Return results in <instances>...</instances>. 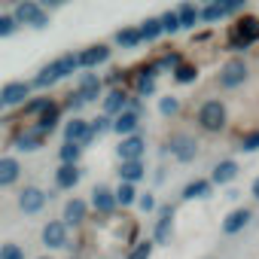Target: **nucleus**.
Here are the masks:
<instances>
[{"instance_id": "obj_31", "label": "nucleus", "mask_w": 259, "mask_h": 259, "mask_svg": "<svg viewBox=\"0 0 259 259\" xmlns=\"http://www.w3.org/2000/svg\"><path fill=\"white\" fill-rule=\"evenodd\" d=\"M79 156H82V150H79L76 144H64V147L58 150V159H61V165H76V162H79Z\"/></svg>"}, {"instance_id": "obj_3", "label": "nucleus", "mask_w": 259, "mask_h": 259, "mask_svg": "<svg viewBox=\"0 0 259 259\" xmlns=\"http://www.w3.org/2000/svg\"><path fill=\"white\" fill-rule=\"evenodd\" d=\"M13 19H16V25H31V28H46L49 25V16L43 13L40 4H34V0H22V4L13 10Z\"/></svg>"}, {"instance_id": "obj_10", "label": "nucleus", "mask_w": 259, "mask_h": 259, "mask_svg": "<svg viewBox=\"0 0 259 259\" xmlns=\"http://www.w3.org/2000/svg\"><path fill=\"white\" fill-rule=\"evenodd\" d=\"M28 92H31L28 82H7L4 92H0V104L4 107H19V104H25Z\"/></svg>"}, {"instance_id": "obj_37", "label": "nucleus", "mask_w": 259, "mask_h": 259, "mask_svg": "<svg viewBox=\"0 0 259 259\" xmlns=\"http://www.w3.org/2000/svg\"><path fill=\"white\" fill-rule=\"evenodd\" d=\"M159 110H162V113H165V116H174V113H177V110H180V101H177V98H171V95H168V98H162V101H159Z\"/></svg>"}, {"instance_id": "obj_4", "label": "nucleus", "mask_w": 259, "mask_h": 259, "mask_svg": "<svg viewBox=\"0 0 259 259\" xmlns=\"http://www.w3.org/2000/svg\"><path fill=\"white\" fill-rule=\"evenodd\" d=\"M92 141H95V135H92V125H89L85 119L73 116V119L64 125V144H76V147L82 150V147H89Z\"/></svg>"}, {"instance_id": "obj_17", "label": "nucleus", "mask_w": 259, "mask_h": 259, "mask_svg": "<svg viewBox=\"0 0 259 259\" xmlns=\"http://www.w3.org/2000/svg\"><path fill=\"white\" fill-rule=\"evenodd\" d=\"M61 76H64V73H61V64H58V61H52V64H46V67L34 76V82H31V85H37V89H49V85H55Z\"/></svg>"}, {"instance_id": "obj_16", "label": "nucleus", "mask_w": 259, "mask_h": 259, "mask_svg": "<svg viewBox=\"0 0 259 259\" xmlns=\"http://www.w3.org/2000/svg\"><path fill=\"white\" fill-rule=\"evenodd\" d=\"M159 213H162V220L156 223V241H159V244H168V241H171V232H174V207L165 204Z\"/></svg>"}, {"instance_id": "obj_23", "label": "nucleus", "mask_w": 259, "mask_h": 259, "mask_svg": "<svg viewBox=\"0 0 259 259\" xmlns=\"http://www.w3.org/2000/svg\"><path fill=\"white\" fill-rule=\"evenodd\" d=\"M147 171H144V162H122L119 165V177H122V183H138L141 177H144Z\"/></svg>"}, {"instance_id": "obj_29", "label": "nucleus", "mask_w": 259, "mask_h": 259, "mask_svg": "<svg viewBox=\"0 0 259 259\" xmlns=\"http://www.w3.org/2000/svg\"><path fill=\"white\" fill-rule=\"evenodd\" d=\"M138 34H141V40H159V37H162V25H159V19H147V22L138 28Z\"/></svg>"}, {"instance_id": "obj_6", "label": "nucleus", "mask_w": 259, "mask_h": 259, "mask_svg": "<svg viewBox=\"0 0 259 259\" xmlns=\"http://www.w3.org/2000/svg\"><path fill=\"white\" fill-rule=\"evenodd\" d=\"M168 150H171V156L177 162H192L198 156V141L189 138V135H174L171 144H168Z\"/></svg>"}, {"instance_id": "obj_39", "label": "nucleus", "mask_w": 259, "mask_h": 259, "mask_svg": "<svg viewBox=\"0 0 259 259\" xmlns=\"http://www.w3.org/2000/svg\"><path fill=\"white\" fill-rule=\"evenodd\" d=\"M16 19L13 16H0V37H10V34H16Z\"/></svg>"}, {"instance_id": "obj_21", "label": "nucleus", "mask_w": 259, "mask_h": 259, "mask_svg": "<svg viewBox=\"0 0 259 259\" xmlns=\"http://www.w3.org/2000/svg\"><path fill=\"white\" fill-rule=\"evenodd\" d=\"M101 95V79L95 76V73H82L79 76V98L89 104V101H95Z\"/></svg>"}, {"instance_id": "obj_40", "label": "nucleus", "mask_w": 259, "mask_h": 259, "mask_svg": "<svg viewBox=\"0 0 259 259\" xmlns=\"http://www.w3.org/2000/svg\"><path fill=\"white\" fill-rule=\"evenodd\" d=\"M58 64H61V73H64V76H70V73L76 70V55H61V58H58Z\"/></svg>"}, {"instance_id": "obj_46", "label": "nucleus", "mask_w": 259, "mask_h": 259, "mask_svg": "<svg viewBox=\"0 0 259 259\" xmlns=\"http://www.w3.org/2000/svg\"><path fill=\"white\" fill-rule=\"evenodd\" d=\"M0 110H4V104H0Z\"/></svg>"}, {"instance_id": "obj_25", "label": "nucleus", "mask_w": 259, "mask_h": 259, "mask_svg": "<svg viewBox=\"0 0 259 259\" xmlns=\"http://www.w3.org/2000/svg\"><path fill=\"white\" fill-rule=\"evenodd\" d=\"M174 13H177L180 28H195V22H198V7H195V4H183V7L174 10Z\"/></svg>"}, {"instance_id": "obj_2", "label": "nucleus", "mask_w": 259, "mask_h": 259, "mask_svg": "<svg viewBox=\"0 0 259 259\" xmlns=\"http://www.w3.org/2000/svg\"><path fill=\"white\" fill-rule=\"evenodd\" d=\"M198 125L204 132H223L226 128V107L220 101H204L198 107Z\"/></svg>"}, {"instance_id": "obj_22", "label": "nucleus", "mask_w": 259, "mask_h": 259, "mask_svg": "<svg viewBox=\"0 0 259 259\" xmlns=\"http://www.w3.org/2000/svg\"><path fill=\"white\" fill-rule=\"evenodd\" d=\"M128 110V98L122 95V92H110L107 98H104V116H119V113H125Z\"/></svg>"}, {"instance_id": "obj_15", "label": "nucleus", "mask_w": 259, "mask_h": 259, "mask_svg": "<svg viewBox=\"0 0 259 259\" xmlns=\"http://www.w3.org/2000/svg\"><path fill=\"white\" fill-rule=\"evenodd\" d=\"M85 213H89V204L82 201V198H70L67 204H64V226H79L82 220H85Z\"/></svg>"}, {"instance_id": "obj_30", "label": "nucleus", "mask_w": 259, "mask_h": 259, "mask_svg": "<svg viewBox=\"0 0 259 259\" xmlns=\"http://www.w3.org/2000/svg\"><path fill=\"white\" fill-rule=\"evenodd\" d=\"M207 192H210V180H192L183 189V198H204Z\"/></svg>"}, {"instance_id": "obj_43", "label": "nucleus", "mask_w": 259, "mask_h": 259, "mask_svg": "<svg viewBox=\"0 0 259 259\" xmlns=\"http://www.w3.org/2000/svg\"><path fill=\"white\" fill-rule=\"evenodd\" d=\"M67 104H70V107H73V110H79V107H82V104H85V101H82V98H79V92H73V95H70V101H67Z\"/></svg>"}, {"instance_id": "obj_19", "label": "nucleus", "mask_w": 259, "mask_h": 259, "mask_svg": "<svg viewBox=\"0 0 259 259\" xmlns=\"http://www.w3.org/2000/svg\"><path fill=\"white\" fill-rule=\"evenodd\" d=\"M79 177H82V171H79L76 165H61L58 174H55V186H58V189H73V186L79 183Z\"/></svg>"}, {"instance_id": "obj_13", "label": "nucleus", "mask_w": 259, "mask_h": 259, "mask_svg": "<svg viewBox=\"0 0 259 259\" xmlns=\"http://www.w3.org/2000/svg\"><path fill=\"white\" fill-rule=\"evenodd\" d=\"M235 177H238V162H235V159H223V162H217V165H213L210 183H217V186H226V183H232Z\"/></svg>"}, {"instance_id": "obj_20", "label": "nucleus", "mask_w": 259, "mask_h": 259, "mask_svg": "<svg viewBox=\"0 0 259 259\" xmlns=\"http://www.w3.org/2000/svg\"><path fill=\"white\" fill-rule=\"evenodd\" d=\"M19 174H22V165H19L13 156L0 159V186H13V183L19 180Z\"/></svg>"}, {"instance_id": "obj_42", "label": "nucleus", "mask_w": 259, "mask_h": 259, "mask_svg": "<svg viewBox=\"0 0 259 259\" xmlns=\"http://www.w3.org/2000/svg\"><path fill=\"white\" fill-rule=\"evenodd\" d=\"M138 204H141V210H156V198H153L150 192H147V195H141V198H138Z\"/></svg>"}, {"instance_id": "obj_36", "label": "nucleus", "mask_w": 259, "mask_h": 259, "mask_svg": "<svg viewBox=\"0 0 259 259\" xmlns=\"http://www.w3.org/2000/svg\"><path fill=\"white\" fill-rule=\"evenodd\" d=\"M0 259H25V250L19 244H4L0 247Z\"/></svg>"}, {"instance_id": "obj_12", "label": "nucleus", "mask_w": 259, "mask_h": 259, "mask_svg": "<svg viewBox=\"0 0 259 259\" xmlns=\"http://www.w3.org/2000/svg\"><path fill=\"white\" fill-rule=\"evenodd\" d=\"M138 125H141V116L132 113V110H125V113H119L113 119V132L122 135V138H132V135H138Z\"/></svg>"}, {"instance_id": "obj_7", "label": "nucleus", "mask_w": 259, "mask_h": 259, "mask_svg": "<svg viewBox=\"0 0 259 259\" xmlns=\"http://www.w3.org/2000/svg\"><path fill=\"white\" fill-rule=\"evenodd\" d=\"M144 150H147V144H144V138H141V135L122 138V144L116 147V153H119V159H122V162H141Z\"/></svg>"}, {"instance_id": "obj_28", "label": "nucleus", "mask_w": 259, "mask_h": 259, "mask_svg": "<svg viewBox=\"0 0 259 259\" xmlns=\"http://www.w3.org/2000/svg\"><path fill=\"white\" fill-rule=\"evenodd\" d=\"M116 43H119V46H125V49H135V46L141 43V34H138V28H122V31L116 34Z\"/></svg>"}, {"instance_id": "obj_8", "label": "nucleus", "mask_w": 259, "mask_h": 259, "mask_svg": "<svg viewBox=\"0 0 259 259\" xmlns=\"http://www.w3.org/2000/svg\"><path fill=\"white\" fill-rule=\"evenodd\" d=\"M46 192L43 189H37V186H28V189H22V195H19V207L25 210V213H40L43 207H46Z\"/></svg>"}, {"instance_id": "obj_26", "label": "nucleus", "mask_w": 259, "mask_h": 259, "mask_svg": "<svg viewBox=\"0 0 259 259\" xmlns=\"http://www.w3.org/2000/svg\"><path fill=\"white\" fill-rule=\"evenodd\" d=\"M40 144H43V138H40L37 132H22V135L16 138V147H19L22 153H31V150H40Z\"/></svg>"}, {"instance_id": "obj_35", "label": "nucleus", "mask_w": 259, "mask_h": 259, "mask_svg": "<svg viewBox=\"0 0 259 259\" xmlns=\"http://www.w3.org/2000/svg\"><path fill=\"white\" fill-rule=\"evenodd\" d=\"M150 256H153V241H141L125 259H150Z\"/></svg>"}, {"instance_id": "obj_27", "label": "nucleus", "mask_w": 259, "mask_h": 259, "mask_svg": "<svg viewBox=\"0 0 259 259\" xmlns=\"http://www.w3.org/2000/svg\"><path fill=\"white\" fill-rule=\"evenodd\" d=\"M113 198H116V204H122V207H128V204H135V198H138V192H135V186H132V183H119V189L113 192Z\"/></svg>"}, {"instance_id": "obj_5", "label": "nucleus", "mask_w": 259, "mask_h": 259, "mask_svg": "<svg viewBox=\"0 0 259 259\" xmlns=\"http://www.w3.org/2000/svg\"><path fill=\"white\" fill-rule=\"evenodd\" d=\"M247 61L244 58H232V61H226L223 64V70H220V85L223 89H238V85H244V79H247Z\"/></svg>"}, {"instance_id": "obj_24", "label": "nucleus", "mask_w": 259, "mask_h": 259, "mask_svg": "<svg viewBox=\"0 0 259 259\" xmlns=\"http://www.w3.org/2000/svg\"><path fill=\"white\" fill-rule=\"evenodd\" d=\"M55 122H58V107L52 104L49 110H43V113L37 116V128H34V132H37V135L43 138L46 132H52V128H55Z\"/></svg>"}, {"instance_id": "obj_45", "label": "nucleus", "mask_w": 259, "mask_h": 259, "mask_svg": "<svg viewBox=\"0 0 259 259\" xmlns=\"http://www.w3.org/2000/svg\"><path fill=\"white\" fill-rule=\"evenodd\" d=\"M40 259H49V256H40Z\"/></svg>"}, {"instance_id": "obj_38", "label": "nucleus", "mask_w": 259, "mask_h": 259, "mask_svg": "<svg viewBox=\"0 0 259 259\" xmlns=\"http://www.w3.org/2000/svg\"><path fill=\"white\" fill-rule=\"evenodd\" d=\"M89 125H92V135H104V132H107V128H113V122H110V116H98V119H92Z\"/></svg>"}, {"instance_id": "obj_32", "label": "nucleus", "mask_w": 259, "mask_h": 259, "mask_svg": "<svg viewBox=\"0 0 259 259\" xmlns=\"http://www.w3.org/2000/svg\"><path fill=\"white\" fill-rule=\"evenodd\" d=\"M159 25H162V34H177L180 31V22H177L174 10H168L165 16H159Z\"/></svg>"}, {"instance_id": "obj_33", "label": "nucleus", "mask_w": 259, "mask_h": 259, "mask_svg": "<svg viewBox=\"0 0 259 259\" xmlns=\"http://www.w3.org/2000/svg\"><path fill=\"white\" fill-rule=\"evenodd\" d=\"M195 76H198V67H192V64H177V67H174V79L183 82V85L192 82Z\"/></svg>"}, {"instance_id": "obj_18", "label": "nucleus", "mask_w": 259, "mask_h": 259, "mask_svg": "<svg viewBox=\"0 0 259 259\" xmlns=\"http://www.w3.org/2000/svg\"><path fill=\"white\" fill-rule=\"evenodd\" d=\"M247 223H250V210H247V207H235V210L223 220V232H226V235H235V232H241Z\"/></svg>"}, {"instance_id": "obj_41", "label": "nucleus", "mask_w": 259, "mask_h": 259, "mask_svg": "<svg viewBox=\"0 0 259 259\" xmlns=\"http://www.w3.org/2000/svg\"><path fill=\"white\" fill-rule=\"evenodd\" d=\"M241 150H244V153H253V150H259V132L247 135V138L241 141Z\"/></svg>"}, {"instance_id": "obj_14", "label": "nucleus", "mask_w": 259, "mask_h": 259, "mask_svg": "<svg viewBox=\"0 0 259 259\" xmlns=\"http://www.w3.org/2000/svg\"><path fill=\"white\" fill-rule=\"evenodd\" d=\"M92 207H95L98 213H113V210H116L113 189H107V186H95V192H92Z\"/></svg>"}, {"instance_id": "obj_34", "label": "nucleus", "mask_w": 259, "mask_h": 259, "mask_svg": "<svg viewBox=\"0 0 259 259\" xmlns=\"http://www.w3.org/2000/svg\"><path fill=\"white\" fill-rule=\"evenodd\" d=\"M198 19H201V22H217V19H223V4H210V7L198 10Z\"/></svg>"}, {"instance_id": "obj_11", "label": "nucleus", "mask_w": 259, "mask_h": 259, "mask_svg": "<svg viewBox=\"0 0 259 259\" xmlns=\"http://www.w3.org/2000/svg\"><path fill=\"white\" fill-rule=\"evenodd\" d=\"M107 58H110V46L98 43V46H89L85 52L76 55V67H98V64H104Z\"/></svg>"}, {"instance_id": "obj_9", "label": "nucleus", "mask_w": 259, "mask_h": 259, "mask_svg": "<svg viewBox=\"0 0 259 259\" xmlns=\"http://www.w3.org/2000/svg\"><path fill=\"white\" fill-rule=\"evenodd\" d=\"M43 244H46V247H52V250L67 247V226H64L61 220L46 223V229H43Z\"/></svg>"}, {"instance_id": "obj_1", "label": "nucleus", "mask_w": 259, "mask_h": 259, "mask_svg": "<svg viewBox=\"0 0 259 259\" xmlns=\"http://www.w3.org/2000/svg\"><path fill=\"white\" fill-rule=\"evenodd\" d=\"M229 46L232 49H247L259 40V16H241L235 25H229Z\"/></svg>"}, {"instance_id": "obj_44", "label": "nucleus", "mask_w": 259, "mask_h": 259, "mask_svg": "<svg viewBox=\"0 0 259 259\" xmlns=\"http://www.w3.org/2000/svg\"><path fill=\"white\" fill-rule=\"evenodd\" d=\"M250 192H253V198H259V177L253 180V189H250Z\"/></svg>"}]
</instances>
